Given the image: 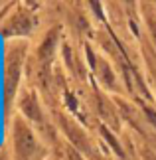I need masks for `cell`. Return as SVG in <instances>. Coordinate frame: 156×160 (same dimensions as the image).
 Segmentation results:
<instances>
[{
    "mask_svg": "<svg viewBox=\"0 0 156 160\" xmlns=\"http://www.w3.org/2000/svg\"><path fill=\"white\" fill-rule=\"evenodd\" d=\"M14 148L18 160H32L38 154V142L32 131L28 128V125L24 121L18 119L14 125Z\"/></svg>",
    "mask_w": 156,
    "mask_h": 160,
    "instance_id": "cell-1",
    "label": "cell"
},
{
    "mask_svg": "<svg viewBox=\"0 0 156 160\" xmlns=\"http://www.w3.org/2000/svg\"><path fill=\"white\" fill-rule=\"evenodd\" d=\"M20 65L22 53H8V59H6V99H8V103L14 97L18 77H20Z\"/></svg>",
    "mask_w": 156,
    "mask_h": 160,
    "instance_id": "cell-2",
    "label": "cell"
},
{
    "mask_svg": "<svg viewBox=\"0 0 156 160\" xmlns=\"http://www.w3.org/2000/svg\"><path fill=\"white\" fill-rule=\"evenodd\" d=\"M22 109L26 111V115L30 117L32 121H42V113H40V107H38V103H36V99H32V95H28L26 99L22 101Z\"/></svg>",
    "mask_w": 156,
    "mask_h": 160,
    "instance_id": "cell-3",
    "label": "cell"
},
{
    "mask_svg": "<svg viewBox=\"0 0 156 160\" xmlns=\"http://www.w3.org/2000/svg\"><path fill=\"white\" fill-rule=\"evenodd\" d=\"M67 152H69V158H71V160H81L79 154H77V152L73 150V148H67Z\"/></svg>",
    "mask_w": 156,
    "mask_h": 160,
    "instance_id": "cell-4",
    "label": "cell"
}]
</instances>
